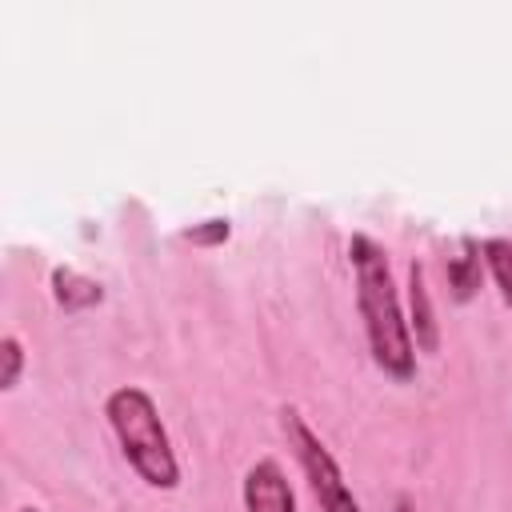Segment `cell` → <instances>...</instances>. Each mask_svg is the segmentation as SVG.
<instances>
[{
  "instance_id": "obj_1",
  "label": "cell",
  "mask_w": 512,
  "mask_h": 512,
  "mask_svg": "<svg viewBox=\"0 0 512 512\" xmlns=\"http://www.w3.org/2000/svg\"><path fill=\"white\" fill-rule=\"evenodd\" d=\"M352 252V268H356V304L364 316V332H368V348L372 360L396 376V380H412L416 372V348H412V332L400 316V300L392 288V272L384 260V248L372 236H352L348 244Z\"/></svg>"
},
{
  "instance_id": "obj_2",
  "label": "cell",
  "mask_w": 512,
  "mask_h": 512,
  "mask_svg": "<svg viewBox=\"0 0 512 512\" xmlns=\"http://www.w3.org/2000/svg\"><path fill=\"white\" fill-rule=\"evenodd\" d=\"M108 424L128 456V464L152 484V488H176L180 464L168 444V432L160 424V412L144 388H116L108 396Z\"/></svg>"
},
{
  "instance_id": "obj_3",
  "label": "cell",
  "mask_w": 512,
  "mask_h": 512,
  "mask_svg": "<svg viewBox=\"0 0 512 512\" xmlns=\"http://www.w3.org/2000/svg\"><path fill=\"white\" fill-rule=\"evenodd\" d=\"M280 428H284V436H288V444H292V452H296V460H300V468H304L320 508L324 512H360V504H356V496H352L336 456L320 444V436L304 424V416L296 408H284L280 412Z\"/></svg>"
},
{
  "instance_id": "obj_4",
  "label": "cell",
  "mask_w": 512,
  "mask_h": 512,
  "mask_svg": "<svg viewBox=\"0 0 512 512\" xmlns=\"http://www.w3.org/2000/svg\"><path fill=\"white\" fill-rule=\"evenodd\" d=\"M244 508L248 512H296L288 476L276 460H256L244 476Z\"/></svg>"
},
{
  "instance_id": "obj_5",
  "label": "cell",
  "mask_w": 512,
  "mask_h": 512,
  "mask_svg": "<svg viewBox=\"0 0 512 512\" xmlns=\"http://www.w3.org/2000/svg\"><path fill=\"white\" fill-rule=\"evenodd\" d=\"M408 300H412V332H416V348L432 352V348H436V316H432V300H428L424 268H420V264L408 268Z\"/></svg>"
},
{
  "instance_id": "obj_6",
  "label": "cell",
  "mask_w": 512,
  "mask_h": 512,
  "mask_svg": "<svg viewBox=\"0 0 512 512\" xmlns=\"http://www.w3.org/2000/svg\"><path fill=\"white\" fill-rule=\"evenodd\" d=\"M52 288H56V300H60L68 312L92 308V304H100V296H104L96 280H88V276H80V272H72V268H56V272H52Z\"/></svg>"
},
{
  "instance_id": "obj_7",
  "label": "cell",
  "mask_w": 512,
  "mask_h": 512,
  "mask_svg": "<svg viewBox=\"0 0 512 512\" xmlns=\"http://www.w3.org/2000/svg\"><path fill=\"white\" fill-rule=\"evenodd\" d=\"M448 280L456 288V300H468L480 288V256H476V244L472 240H464V256H456L448 264Z\"/></svg>"
},
{
  "instance_id": "obj_8",
  "label": "cell",
  "mask_w": 512,
  "mask_h": 512,
  "mask_svg": "<svg viewBox=\"0 0 512 512\" xmlns=\"http://www.w3.org/2000/svg\"><path fill=\"white\" fill-rule=\"evenodd\" d=\"M484 260H488V268H492V276H496V284H500V292H504V300L512 304V240H504V236H496V240H484Z\"/></svg>"
},
{
  "instance_id": "obj_9",
  "label": "cell",
  "mask_w": 512,
  "mask_h": 512,
  "mask_svg": "<svg viewBox=\"0 0 512 512\" xmlns=\"http://www.w3.org/2000/svg\"><path fill=\"white\" fill-rule=\"evenodd\" d=\"M0 356H4V372H0V388H16L20 380V368H24V348L16 336H4L0 340Z\"/></svg>"
},
{
  "instance_id": "obj_10",
  "label": "cell",
  "mask_w": 512,
  "mask_h": 512,
  "mask_svg": "<svg viewBox=\"0 0 512 512\" xmlns=\"http://www.w3.org/2000/svg\"><path fill=\"white\" fill-rule=\"evenodd\" d=\"M392 512H412V508H408V504H396V508H392Z\"/></svg>"
},
{
  "instance_id": "obj_11",
  "label": "cell",
  "mask_w": 512,
  "mask_h": 512,
  "mask_svg": "<svg viewBox=\"0 0 512 512\" xmlns=\"http://www.w3.org/2000/svg\"><path fill=\"white\" fill-rule=\"evenodd\" d=\"M20 512H40V508H32V504H28V508H20Z\"/></svg>"
}]
</instances>
